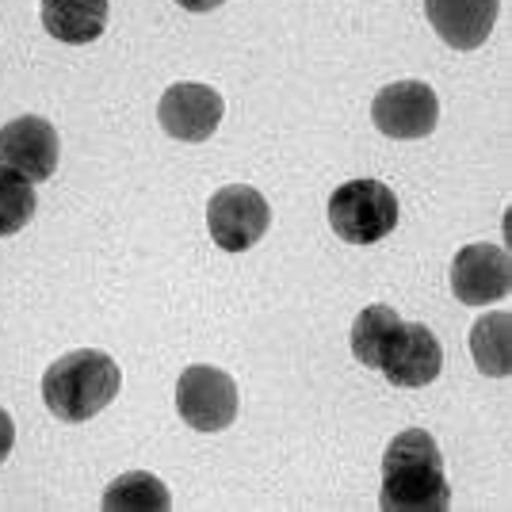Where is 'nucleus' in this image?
I'll return each instance as SVG.
<instances>
[{"label":"nucleus","instance_id":"obj_1","mask_svg":"<svg viewBox=\"0 0 512 512\" xmlns=\"http://www.w3.org/2000/svg\"><path fill=\"white\" fill-rule=\"evenodd\" d=\"M379 505L386 512H444L451 505L444 455L425 428H406L386 444Z\"/></svg>","mask_w":512,"mask_h":512},{"label":"nucleus","instance_id":"obj_2","mask_svg":"<svg viewBox=\"0 0 512 512\" xmlns=\"http://www.w3.org/2000/svg\"><path fill=\"white\" fill-rule=\"evenodd\" d=\"M119 386H123V367L107 352L77 348L46 367L43 402L65 425H85L119 398Z\"/></svg>","mask_w":512,"mask_h":512},{"label":"nucleus","instance_id":"obj_5","mask_svg":"<svg viewBox=\"0 0 512 512\" xmlns=\"http://www.w3.org/2000/svg\"><path fill=\"white\" fill-rule=\"evenodd\" d=\"M268 226H272V207L249 184H230V188L214 192V199L207 203V230H211L214 245L226 253L253 249L256 241L268 234Z\"/></svg>","mask_w":512,"mask_h":512},{"label":"nucleus","instance_id":"obj_14","mask_svg":"<svg viewBox=\"0 0 512 512\" xmlns=\"http://www.w3.org/2000/svg\"><path fill=\"white\" fill-rule=\"evenodd\" d=\"M107 512H169L172 493L169 486L150 474V470H130L123 478H115L104 490Z\"/></svg>","mask_w":512,"mask_h":512},{"label":"nucleus","instance_id":"obj_17","mask_svg":"<svg viewBox=\"0 0 512 512\" xmlns=\"http://www.w3.org/2000/svg\"><path fill=\"white\" fill-rule=\"evenodd\" d=\"M12 448H16V425H12L8 409H0V463L12 455Z\"/></svg>","mask_w":512,"mask_h":512},{"label":"nucleus","instance_id":"obj_18","mask_svg":"<svg viewBox=\"0 0 512 512\" xmlns=\"http://www.w3.org/2000/svg\"><path fill=\"white\" fill-rule=\"evenodd\" d=\"M184 12H214L218 4H226V0H176Z\"/></svg>","mask_w":512,"mask_h":512},{"label":"nucleus","instance_id":"obj_10","mask_svg":"<svg viewBox=\"0 0 512 512\" xmlns=\"http://www.w3.org/2000/svg\"><path fill=\"white\" fill-rule=\"evenodd\" d=\"M222 111H226V104L211 85L180 81L161 96L157 119H161L165 134L180 138V142H207L222 123Z\"/></svg>","mask_w":512,"mask_h":512},{"label":"nucleus","instance_id":"obj_3","mask_svg":"<svg viewBox=\"0 0 512 512\" xmlns=\"http://www.w3.org/2000/svg\"><path fill=\"white\" fill-rule=\"evenodd\" d=\"M329 226L348 245H375L398 226V195L379 180H348L329 195Z\"/></svg>","mask_w":512,"mask_h":512},{"label":"nucleus","instance_id":"obj_8","mask_svg":"<svg viewBox=\"0 0 512 512\" xmlns=\"http://www.w3.org/2000/svg\"><path fill=\"white\" fill-rule=\"evenodd\" d=\"M379 371L394 386H428L436 383L440 371H444V348H440L436 333L428 325H421V321H402L394 329L390 344H386Z\"/></svg>","mask_w":512,"mask_h":512},{"label":"nucleus","instance_id":"obj_6","mask_svg":"<svg viewBox=\"0 0 512 512\" xmlns=\"http://www.w3.org/2000/svg\"><path fill=\"white\" fill-rule=\"evenodd\" d=\"M371 123L383 130L386 138L417 142V138H428L440 123V100L425 81H398L375 96Z\"/></svg>","mask_w":512,"mask_h":512},{"label":"nucleus","instance_id":"obj_7","mask_svg":"<svg viewBox=\"0 0 512 512\" xmlns=\"http://www.w3.org/2000/svg\"><path fill=\"white\" fill-rule=\"evenodd\" d=\"M512 287V260L505 245H467L451 264V291L463 306L501 302Z\"/></svg>","mask_w":512,"mask_h":512},{"label":"nucleus","instance_id":"obj_11","mask_svg":"<svg viewBox=\"0 0 512 512\" xmlns=\"http://www.w3.org/2000/svg\"><path fill=\"white\" fill-rule=\"evenodd\" d=\"M501 0H425L432 31L455 50H478L490 39Z\"/></svg>","mask_w":512,"mask_h":512},{"label":"nucleus","instance_id":"obj_9","mask_svg":"<svg viewBox=\"0 0 512 512\" xmlns=\"http://www.w3.org/2000/svg\"><path fill=\"white\" fill-rule=\"evenodd\" d=\"M58 134L39 115H20L0 127V165L16 169L31 184H43L58 172Z\"/></svg>","mask_w":512,"mask_h":512},{"label":"nucleus","instance_id":"obj_4","mask_svg":"<svg viewBox=\"0 0 512 512\" xmlns=\"http://www.w3.org/2000/svg\"><path fill=\"white\" fill-rule=\"evenodd\" d=\"M176 413L195 432H222L237 417V383L222 367L192 363L176 383Z\"/></svg>","mask_w":512,"mask_h":512},{"label":"nucleus","instance_id":"obj_13","mask_svg":"<svg viewBox=\"0 0 512 512\" xmlns=\"http://www.w3.org/2000/svg\"><path fill=\"white\" fill-rule=\"evenodd\" d=\"M470 356L478 363L482 375L505 379L512 371V314L509 310H493L482 314L470 329Z\"/></svg>","mask_w":512,"mask_h":512},{"label":"nucleus","instance_id":"obj_12","mask_svg":"<svg viewBox=\"0 0 512 512\" xmlns=\"http://www.w3.org/2000/svg\"><path fill=\"white\" fill-rule=\"evenodd\" d=\"M43 27L69 46H88L104 35L107 0H43Z\"/></svg>","mask_w":512,"mask_h":512},{"label":"nucleus","instance_id":"obj_16","mask_svg":"<svg viewBox=\"0 0 512 512\" xmlns=\"http://www.w3.org/2000/svg\"><path fill=\"white\" fill-rule=\"evenodd\" d=\"M35 207H39L35 184L16 169L0 165V237L20 234L23 226L35 218Z\"/></svg>","mask_w":512,"mask_h":512},{"label":"nucleus","instance_id":"obj_15","mask_svg":"<svg viewBox=\"0 0 512 512\" xmlns=\"http://www.w3.org/2000/svg\"><path fill=\"white\" fill-rule=\"evenodd\" d=\"M398 325H402V318L390 306H367V310H360V318L352 321V356L363 367H379L386 344H390Z\"/></svg>","mask_w":512,"mask_h":512}]
</instances>
